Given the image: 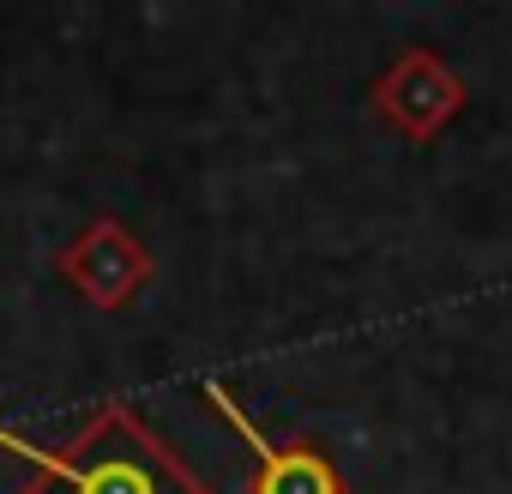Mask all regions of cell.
I'll return each mask as SVG.
<instances>
[{
    "label": "cell",
    "mask_w": 512,
    "mask_h": 494,
    "mask_svg": "<svg viewBox=\"0 0 512 494\" xmlns=\"http://www.w3.org/2000/svg\"><path fill=\"white\" fill-rule=\"evenodd\" d=\"M0 452L31 470L19 494H205V482L127 404L91 410L61 446H37L0 428Z\"/></svg>",
    "instance_id": "6da1fadb"
},
{
    "label": "cell",
    "mask_w": 512,
    "mask_h": 494,
    "mask_svg": "<svg viewBox=\"0 0 512 494\" xmlns=\"http://www.w3.org/2000/svg\"><path fill=\"white\" fill-rule=\"evenodd\" d=\"M205 404L253 452V494H344V482H338V470H332V458L320 446H308V440H266V428L229 398V386L205 380Z\"/></svg>",
    "instance_id": "7a4b0ae2"
}]
</instances>
